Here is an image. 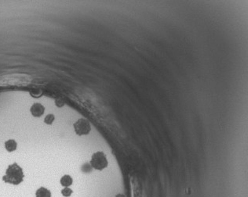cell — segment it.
Here are the masks:
<instances>
[{
    "label": "cell",
    "mask_w": 248,
    "mask_h": 197,
    "mask_svg": "<svg viewBox=\"0 0 248 197\" xmlns=\"http://www.w3.org/2000/svg\"><path fill=\"white\" fill-rule=\"evenodd\" d=\"M24 178H25V174H24L23 169L17 163H14L8 166L7 169L6 170V174L2 177V180L8 184L17 186L23 182Z\"/></svg>",
    "instance_id": "cell-1"
},
{
    "label": "cell",
    "mask_w": 248,
    "mask_h": 197,
    "mask_svg": "<svg viewBox=\"0 0 248 197\" xmlns=\"http://www.w3.org/2000/svg\"><path fill=\"white\" fill-rule=\"evenodd\" d=\"M91 167L97 171H103L109 165V161L103 152L97 151L94 153L91 157L90 161Z\"/></svg>",
    "instance_id": "cell-2"
},
{
    "label": "cell",
    "mask_w": 248,
    "mask_h": 197,
    "mask_svg": "<svg viewBox=\"0 0 248 197\" xmlns=\"http://www.w3.org/2000/svg\"><path fill=\"white\" fill-rule=\"evenodd\" d=\"M74 130L75 132L79 136L82 135H87L91 131V126L90 122L85 118H80L78 121L75 122L74 124Z\"/></svg>",
    "instance_id": "cell-3"
},
{
    "label": "cell",
    "mask_w": 248,
    "mask_h": 197,
    "mask_svg": "<svg viewBox=\"0 0 248 197\" xmlns=\"http://www.w3.org/2000/svg\"><path fill=\"white\" fill-rule=\"evenodd\" d=\"M30 112L32 115L35 118H40L41 116L43 115L45 112V107L41 103L36 102L31 106Z\"/></svg>",
    "instance_id": "cell-4"
},
{
    "label": "cell",
    "mask_w": 248,
    "mask_h": 197,
    "mask_svg": "<svg viewBox=\"0 0 248 197\" xmlns=\"http://www.w3.org/2000/svg\"><path fill=\"white\" fill-rule=\"evenodd\" d=\"M17 143L14 139H9L5 142V148H6V151L10 152V153L14 152L17 150Z\"/></svg>",
    "instance_id": "cell-5"
},
{
    "label": "cell",
    "mask_w": 248,
    "mask_h": 197,
    "mask_svg": "<svg viewBox=\"0 0 248 197\" xmlns=\"http://www.w3.org/2000/svg\"><path fill=\"white\" fill-rule=\"evenodd\" d=\"M60 182H61V186H64V187H69V186L72 185L73 179L69 174H65L64 176L61 177Z\"/></svg>",
    "instance_id": "cell-6"
},
{
    "label": "cell",
    "mask_w": 248,
    "mask_h": 197,
    "mask_svg": "<svg viewBox=\"0 0 248 197\" xmlns=\"http://www.w3.org/2000/svg\"><path fill=\"white\" fill-rule=\"evenodd\" d=\"M35 197H51V192L46 188L40 187L35 192Z\"/></svg>",
    "instance_id": "cell-7"
},
{
    "label": "cell",
    "mask_w": 248,
    "mask_h": 197,
    "mask_svg": "<svg viewBox=\"0 0 248 197\" xmlns=\"http://www.w3.org/2000/svg\"><path fill=\"white\" fill-rule=\"evenodd\" d=\"M54 120H55V117H54V114H47V115L45 117V118H44V123L48 125H50L54 123Z\"/></svg>",
    "instance_id": "cell-8"
},
{
    "label": "cell",
    "mask_w": 248,
    "mask_h": 197,
    "mask_svg": "<svg viewBox=\"0 0 248 197\" xmlns=\"http://www.w3.org/2000/svg\"><path fill=\"white\" fill-rule=\"evenodd\" d=\"M61 194L65 197H69L72 194V190L69 187H65L63 189L61 190Z\"/></svg>",
    "instance_id": "cell-9"
},
{
    "label": "cell",
    "mask_w": 248,
    "mask_h": 197,
    "mask_svg": "<svg viewBox=\"0 0 248 197\" xmlns=\"http://www.w3.org/2000/svg\"><path fill=\"white\" fill-rule=\"evenodd\" d=\"M64 105H65V102H64V101L62 100V99H57L56 100V106H58V107H61V106H63Z\"/></svg>",
    "instance_id": "cell-10"
},
{
    "label": "cell",
    "mask_w": 248,
    "mask_h": 197,
    "mask_svg": "<svg viewBox=\"0 0 248 197\" xmlns=\"http://www.w3.org/2000/svg\"><path fill=\"white\" fill-rule=\"evenodd\" d=\"M116 197H124V195H117Z\"/></svg>",
    "instance_id": "cell-11"
}]
</instances>
